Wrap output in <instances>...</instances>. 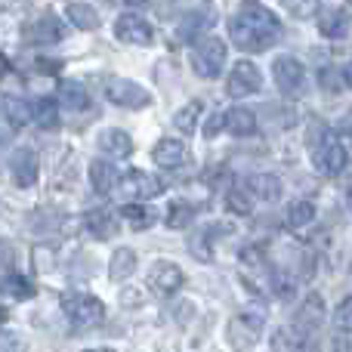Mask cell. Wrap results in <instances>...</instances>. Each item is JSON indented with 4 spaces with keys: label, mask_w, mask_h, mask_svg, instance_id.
I'll use <instances>...</instances> for the list:
<instances>
[{
    "label": "cell",
    "mask_w": 352,
    "mask_h": 352,
    "mask_svg": "<svg viewBox=\"0 0 352 352\" xmlns=\"http://www.w3.org/2000/svg\"><path fill=\"white\" fill-rule=\"evenodd\" d=\"M229 34L232 43L244 53H263V50L275 47L281 37V22L272 10H266L263 3H248L238 6V12L229 19Z\"/></svg>",
    "instance_id": "obj_1"
},
{
    "label": "cell",
    "mask_w": 352,
    "mask_h": 352,
    "mask_svg": "<svg viewBox=\"0 0 352 352\" xmlns=\"http://www.w3.org/2000/svg\"><path fill=\"white\" fill-rule=\"evenodd\" d=\"M306 146H309V158L322 176H340L346 170V148L334 136V130H328L322 121H316L306 133Z\"/></svg>",
    "instance_id": "obj_2"
},
{
    "label": "cell",
    "mask_w": 352,
    "mask_h": 352,
    "mask_svg": "<svg viewBox=\"0 0 352 352\" xmlns=\"http://www.w3.org/2000/svg\"><path fill=\"white\" fill-rule=\"evenodd\" d=\"M62 312L74 328H96L105 322V306L90 294H65L62 297Z\"/></svg>",
    "instance_id": "obj_3"
},
{
    "label": "cell",
    "mask_w": 352,
    "mask_h": 352,
    "mask_svg": "<svg viewBox=\"0 0 352 352\" xmlns=\"http://www.w3.org/2000/svg\"><path fill=\"white\" fill-rule=\"evenodd\" d=\"M226 65V43L219 37H201L192 47V68L201 78H219Z\"/></svg>",
    "instance_id": "obj_4"
},
{
    "label": "cell",
    "mask_w": 352,
    "mask_h": 352,
    "mask_svg": "<svg viewBox=\"0 0 352 352\" xmlns=\"http://www.w3.org/2000/svg\"><path fill=\"white\" fill-rule=\"evenodd\" d=\"M226 337H229V346L244 352L250 346H256V340L263 337V316L260 312H241L229 322L226 328Z\"/></svg>",
    "instance_id": "obj_5"
},
{
    "label": "cell",
    "mask_w": 352,
    "mask_h": 352,
    "mask_svg": "<svg viewBox=\"0 0 352 352\" xmlns=\"http://www.w3.org/2000/svg\"><path fill=\"white\" fill-rule=\"evenodd\" d=\"M272 78L285 96H300V93L306 90V68H303V62L294 59V56H278V59L272 62Z\"/></svg>",
    "instance_id": "obj_6"
},
{
    "label": "cell",
    "mask_w": 352,
    "mask_h": 352,
    "mask_svg": "<svg viewBox=\"0 0 352 352\" xmlns=\"http://www.w3.org/2000/svg\"><path fill=\"white\" fill-rule=\"evenodd\" d=\"M260 87H263L260 68H256L254 62H248V59L238 62V65L232 68L229 80H226V93H229V96H235V99L254 96V93H260Z\"/></svg>",
    "instance_id": "obj_7"
},
{
    "label": "cell",
    "mask_w": 352,
    "mask_h": 352,
    "mask_svg": "<svg viewBox=\"0 0 352 352\" xmlns=\"http://www.w3.org/2000/svg\"><path fill=\"white\" fill-rule=\"evenodd\" d=\"M105 96H109L115 105H121V109H146V105L152 102V96H148L146 87H140L136 80H127V78L109 80Z\"/></svg>",
    "instance_id": "obj_8"
},
{
    "label": "cell",
    "mask_w": 352,
    "mask_h": 352,
    "mask_svg": "<svg viewBox=\"0 0 352 352\" xmlns=\"http://www.w3.org/2000/svg\"><path fill=\"white\" fill-rule=\"evenodd\" d=\"M182 285H186V275H182V269L170 260H158L148 269V287H152L155 294H161V297H170Z\"/></svg>",
    "instance_id": "obj_9"
},
{
    "label": "cell",
    "mask_w": 352,
    "mask_h": 352,
    "mask_svg": "<svg viewBox=\"0 0 352 352\" xmlns=\"http://www.w3.org/2000/svg\"><path fill=\"white\" fill-rule=\"evenodd\" d=\"M121 192L133 201H148L155 195H161V182L146 170H130L121 176Z\"/></svg>",
    "instance_id": "obj_10"
},
{
    "label": "cell",
    "mask_w": 352,
    "mask_h": 352,
    "mask_svg": "<svg viewBox=\"0 0 352 352\" xmlns=\"http://www.w3.org/2000/svg\"><path fill=\"white\" fill-rule=\"evenodd\" d=\"M115 37L118 41H124V43H140V47H148L152 43V25L146 22V19H140V16H121L115 22Z\"/></svg>",
    "instance_id": "obj_11"
},
{
    "label": "cell",
    "mask_w": 352,
    "mask_h": 352,
    "mask_svg": "<svg viewBox=\"0 0 352 352\" xmlns=\"http://www.w3.org/2000/svg\"><path fill=\"white\" fill-rule=\"evenodd\" d=\"M10 173L19 188H31L37 182V158L31 148H16L10 158Z\"/></svg>",
    "instance_id": "obj_12"
},
{
    "label": "cell",
    "mask_w": 352,
    "mask_h": 352,
    "mask_svg": "<svg viewBox=\"0 0 352 352\" xmlns=\"http://www.w3.org/2000/svg\"><path fill=\"white\" fill-rule=\"evenodd\" d=\"M152 158L161 170H179V167L188 164V152L179 140H161L158 146L152 148Z\"/></svg>",
    "instance_id": "obj_13"
},
{
    "label": "cell",
    "mask_w": 352,
    "mask_h": 352,
    "mask_svg": "<svg viewBox=\"0 0 352 352\" xmlns=\"http://www.w3.org/2000/svg\"><path fill=\"white\" fill-rule=\"evenodd\" d=\"M318 31L324 37H346L349 34V10L346 6H324L318 10Z\"/></svg>",
    "instance_id": "obj_14"
},
{
    "label": "cell",
    "mask_w": 352,
    "mask_h": 352,
    "mask_svg": "<svg viewBox=\"0 0 352 352\" xmlns=\"http://www.w3.org/2000/svg\"><path fill=\"white\" fill-rule=\"evenodd\" d=\"M25 41L37 43V47H47V43H59L62 41V22L56 16H41L37 22H31L25 28Z\"/></svg>",
    "instance_id": "obj_15"
},
{
    "label": "cell",
    "mask_w": 352,
    "mask_h": 352,
    "mask_svg": "<svg viewBox=\"0 0 352 352\" xmlns=\"http://www.w3.org/2000/svg\"><path fill=\"white\" fill-rule=\"evenodd\" d=\"M322 318H324V303H322V297H318V294H312V297H306L303 306L297 309L294 328L303 331V334H312V331L322 324Z\"/></svg>",
    "instance_id": "obj_16"
},
{
    "label": "cell",
    "mask_w": 352,
    "mask_h": 352,
    "mask_svg": "<svg viewBox=\"0 0 352 352\" xmlns=\"http://www.w3.org/2000/svg\"><path fill=\"white\" fill-rule=\"evenodd\" d=\"M84 226H87V232H90L96 241H109V238L118 232V219H115V213L111 210H90L84 217Z\"/></svg>",
    "instance_id": "obj_17"
},
{
    "label": "cell",
    "mask_w": 352,
    "mask_h": 352,
    "mask_svg": "<svg viewBox=\"0 0 352 352\" xmlns=\"http://www.w3.org/2000/svg\"><path fill=\"white\" fill-rule=\"evenodd\" d=\"M99 148H102L105 155H111V158H127L130 152H133V140H130V133H124V130H102L99 133Z\"/></svg>",
    "instance_id": "obj_18"
},
{
    "label": "cell",
    "mask_w": 352,
    "mask_h": 352,
    "mask_svg": "<svg viewBox=\"0 0 352 352\" xmlns=\"http://www.w3.org/2000/svg\"><path fill=\"white\" fill-rule=\"evenodd\" d=\"M248 192L254 195V198L272 204V201L281 198V179L278 176H272V173H254L248 179Z\"/></svg>",
    "instance_id": "obj_19"
},
{
    "label": "cell",
    "mask_w": 352,
    "mask_h": 352,
    "mask_svg": "<svg viewBox=\"0 0 352 352\" xmlns=\"http://www.w3.org/2000/svg\"><path fill=\"white\" fill-rule=\"evenodd\" d=\"M226 130H229L232 136H250V133H256V115L250 109H241V105H235V109L226 111Z\"/></svg>",
    "instance_id": "obj_20"
},
{
    "label": "cell",
    "mask_w": 352,
    "mask_h": 352,
    "mask_svg": "<svg viewBox=\"0 0 352 352\" xmlns=\"http://www.w3.org/2000/svg\"><path fill=\"white\" fill-rule=\"evenodd\" d=\"M59 99H62V105H65L68 111H84L87 105H90V96H87L84 84H78V80H62Z\"/></svg>",
    "instance_id": "obj_21"
},
{
    "label": "cell",
    "mask_w": 352,
    "mask_h": 352,
    "mask_svg": "<svg viewBox=\"0 0 352 352\" xmlns=\"http://www.w3.org/2000/svg\"><path fill=\"white\" fill-rule=\"evenodd\" d=\"M133 272H136V254L130 248H118L115 256H111V266H109L111 281H127Z\"/></svg>",
    "instance_id": "obj_22"
},
{
    "label": "cell",
    "mask_w": 352,
    "mask_h": 352,
    "mask_svg": "<svg viewBox=\"0 0 352 352\" xmlns=\"http://www.w3.org/2000/svg\"><path fill=\"white\" fill-rule=\"evenodd\" d=\"M0 294H6V297H12V300H28V297H34V287H31V281L22 278V275L6 272V275H0Z\"/></svg>",
    "instance_id": "obj_23"
},
{
    "label": "cell",
    "mask_w": 352,
    "mask_h": 352,
    "mask_svg": "<svg viewBox=\"0 0 352 352\" xmlns=\"http://www.w3.org/2000/svg\"><path fill=\"white\" fill-rule=\"evenodd\" d=\"M65 16H68V22L80 31H96L99 28V12L87 3H72L65 10Z\"/></svg>",
    "instance_id": "obj_24"
},
{
    "label": "cell",
    "mask_w": 352,
    "mask_h": 352,
    "mask_svg": "<svg viewBox=\"0 0 352 352\" xmlns=\"http://www.w3.org/2000/svg\"><path fill=\"white\" fill-rule=\"evenodd\" d=\"M210 22H213L210 12H188V16L179 22V28H176V37L188 43V41H195V37H198Z\"/></svg>",
    "instance_id": "obj_25"
},
{
    "label": "cell",
    "mask_w": 352,
    "mask_h": 352,
    "mask_svg": "<svg viewBox=\"0 0 352 352\" xmlns=\"http://www.w3.org/2000/svg\"><path fill=\"white\" fill-rule=\"evenodd\" d=\"M90 186L99 195H109L115 186V167L105 164V161H90Z\"/></svg>",
    "instance_id": "obj_26"
},
{
    "label": "cell",
    "mask_w": 352,
    "mask_h": 352,
    "mask_svg": "<svg viewBox=\"0 0 352 352\" xmlns=\"http://www.w3.org/2000/svg\"><path fill=\"white\" fill-rule=\"evenodd\" d=\"M3 109H6V118H10L12 127H25V124L34 118V109H31L25 99H16V96H6L3 99Z\"/></svg>",
    "instance_id": "obj_27"
},
{
    "label": "cell",
    "mask_w": 352,
    "mask_h": 352,
    "mask_svg": "<svg viewBox=\"0 0 352 352\" xmlns=\"http://www.w3.org/2000/svg\"><path fill=\"white\" fill-rule=\"evenodd\" d=\"M121 217L127 219L133 229H148V226H155V219H158V210H152V207H142V204H127L121 210Z\"/></svg>",
    "instance_id": "obj_28"
},
{
    "label": "cell",
    "mask_w": 352,
    "mask_h": 352,
    "mask_svg": "<svg viewBox=\"0 0 352 352\" xmlns=\"http://www.w3.org/2000/svg\"><path fill=\"white\" fill-rule=\"evenodd\" d=\"M285 219L291 229H303V226H309L312 219H316V204H312V201H294V204L287 207Z\"/></svg>",
    "instance_id": "obj_29"
},
{
    "label": "cell",
    "mask_w": 352,
    "mask_h": 352,
    "mask_svg": "<svg viewBox=\"0 0 352 352\" xmlns=\"http://www.w3.org/2000/svg\"><path fill=\"white\" fill-rule=\"evenodd\" d=\"M34 121L41 124L43 130H56L59 127V105L53 99H37L34 102Z\"/></svg>",
    "instance_id": "obj_30"
},
{
    "label": "cell",
    "mask_w": 352,
    "mask_h": 352,
    "mask_svg": "<svg viewBox=\"0 0 352 352\" xmlns=\"http://www.w3.org/2000/svg\"><path fill=\"white\" fill-rule=\"evenodd\" d=\"M198 115H201V102H198V99H195V102H188V105H182V109L173 115L176 130L192 136L195 133V124H198Z\"/></svg>",
    "instance_id": "obj_31"
},
{
    "label": "cell",
    "mask_w": 352,
    "mask_h": 352,
    "mask_svg": "<svg viewBox=\"0 0 352 352\" xmlns=\"http://www.w3.org/2000/svg\"><path fill=\"white\" fill-rule=\"evenodd\" d=\"M192 219H195V207L188 201H173L170 210H167V226L170 229H186Z\"/></svg>",
    "instance_id": "obj_32"
},
{
    "label": "cell",
    "mask_w": 352,
    "mask_h": 352,
    "mask_svg": "<svg viewBox=\"0 0 352 352\" xmlns=\"http://www.w3.org/2000/svg\"><path fill=\"white\" fill-rule=\"evenodd\" d=\"M254 195L250 192H241V188H232L229 192V198H226V204H229V210L232 213H241V217H248L250 210H254Z\"/></svg>",
    "instance_id": "obj_33"
},
{
    "label": "cell",
    "mask_w": 352,
    "mask_h": 352,
    "mask_svg": "<svg viewBox=\"0 0 352 352\" xmlns=\"http://www.w3.org/2000/svg\"><path fill=\"white\" fill-rule=\"evenodd\" d=\"M210 232H213V229H210V226H207V229L195 232V238H192V254L198 256L201 263H207V260H210V256H213V250L207 248V241H213V238H210Z\"/></svg>",
    "instance_id": "obj_34"
},
{
    "label": "cell",
    "mask_w": 352,
    "mask_h": 352,
    "mask_svg": "<svg viewBox=\"0 0 352 352\" xmlns=\"http://www.w3.org/2000/svg\"><path fill=\"white\" fill-rule=\"evenodd\" d=\"M334 324L340 331H352V297H346V300H340V306H337V312H334Z\"/></svg>",
    "instance_id": "obj_35"
},
{
    "label": "cell",
    "mask_w": 352,
    "mask_h": 352,
    "mask_svg": "<svg viewBox=\"0 0 352 352\" xmlns=\"http://www.w3.org/2000/svg\"><path fill=\"white\" fill-rule=\"evenodd\" d=\"M285 6L297 19H309L312 12H316V0H285Z\"/></svg>",
    "instance_id": "obj_36"
},
{
    "label": "cell",
    "mask_w": 352,
    "mask_h": 352,
    "mask_svg": "<svg viewBox=\"0 0 352 352\" xmlns=\"http://www.w3.org/2000/svg\"><path fill=\"white\" fill-rule=\"evenodd\" d=\"M223 127H226V115H210V118H207V124H204V136H207V140H213V136H217Z\"/></svg>",
    "instance_id": "obj_37"
},
{
    "label": "cell",
    "mask_w": 352,
    "mask_h": 352,
    "mask_svg": "<svg viewBox=\"0 0 352 352\" xmlns=\"http://www.w3.org/2000/svg\"><path fill=\"white\" fill-rule=\"evenodd\" d=\"M0 352H25V346L16 337H0Z\"/></svg>",
    "instance_id": "obj_38"
},
{
    "label": "cell",
    "mask_w": 352,
    "mask_h": 352,
    "mask_svg": "<svg viewBox=\"0 0 352 352\" xmlns=\"http://www.w3.org/2000/svg\"><path fill=\"white\" fill-rule=\"evenodd\" d=\"M10 263H16V250L6 241H0V266H10Z\"/></svg>",
    "instance_id": "obj_39"
},
{
    "label": "cell",
    "mask_w": 352,
    "mask_h": 352,
    "mask_svg": "<svg viewBox=\"0 0 352 352\" xmlns=\"http://www.w3.org/2000/svg\"><path fill=\"white\" fill-rule=\"evenodd\" d=\"M340 136H343V140H349V142H352V109L340 118Z\"/></svg>",
    "instance_id": "obj_40"
},
{
    "label": "cell",
    "mask_w": 352,
    "mask_h": 352,
    "mask_svg": "<svg viewBox=\"0 0 352 352\" xmlns=\"http://www.w3.org/2000/svg\"><path fill=\"white\" fill-rule=\"evenodd\" d=\"M6 72H10V62H6V56L3 53H0V78H3V74Z\"/></svg>",
    "instance_id": "obj_41"
},
{
    "label": "cell",
    "mask_w": 352,
    "mask_h": 352,
    "mask_svg": "<svg viewBox=\"0 0 352 352\" xmlns=\"http://www.w3.org/2000/svg\"><path fill=\"white\" fill-rule=\"evenodd\" d=\"M343 78H346V84L352 87V59H349V65H346V68H343Z\"/></svg>",
    "instance_id": "obj_42"
},
{
    "label": "cell",
    "mask_w": 352,
    "mask_h": 352,
    "mask_svg": "<svg viewBox=\"0 0 352 352\" xmlns=\"http://www.w3.org/2000/svg\"><path fill=\"white\" fill-rule=\"evenodd\" d=\"M118 3H121V6H142L146 0H118Z\"/></svg>",
    "instance_id": "obj_43"
},
{
    "label": "cell",
    "mask_w": 352,
    "mask_h": 352,
    "mask_svg": "<svg viewBox=\"0 0 352 352\" xmlns=\"http://www.w3.org/2000/svg\"><path fill=\"white\" fill-rule=\"evenodd\" d=\"M6 322V309H3V306H0V324H3Z\"/></svg>",
    "instance_id": "obj_44"
},
{
    "label": "cell",
    "mask_w": 352,
    "mask_h": 352,
    "mask_svg": "<svg viewBox=\"0 0 352 352\" xmlns=\"http://www.w3.org/2000/svg\"><path fill=\"white\" fill-rule=\"evenodd\" d=\"M346 201H349V210H352V188H349V198Z\"/></svg>",
    "instance_id": "obj_45"
},
{
    "label": "cell",
    "mask_w": 352,
    "mask_h": 352,
    "mask_svg": "<svg viewBox=\"0 0 352 352\" xmlns=\"http://www.w3.org/2000/svg\"><path fill=\"white\" fill-rule=\"evenodd\" d=\"M90 352H111V349H90Z\"/></svg>",
    "instance_id": "obj_46"
}]
</instances>
